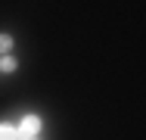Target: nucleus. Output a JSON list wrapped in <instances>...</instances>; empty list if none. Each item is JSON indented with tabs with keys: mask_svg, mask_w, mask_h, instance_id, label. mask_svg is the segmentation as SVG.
I'll return each instance as SVG.
<instances>
[{
	"mask_svg": "<svg viewBox=\"0 0 146 140\" xmlns=\"http://www.w3.org/2000/svg\"><path fill=\"white\" fill-rule=\"evenodd\" d=\"M16 131H19V137H40V131H44V118H40L37 112H25V115L16 121Z\"/></svg>",
	"mask_w": 146,
	"mask_h": 140,
	"instance_id": "f257e3e1",
	"label": "nucleus"
},
{
	"mask_svg": "<svg viewBox=\"0 0 146 140\" xmlns=\"http://www.w3.org/2000/svg\"><path fill=\"white\" fill-rule=\"evenodd\" d=\"M16 69H19V59H16L13 53H3V56H0V72H3V75H13Z\"/></svg>",
	"mask_w": 146,
	"mask_h": 140,
	"instance_id": "f03ea898",
	"label": "nucleus"
},
{
	"mask_svg": "<svg viewBox=\"0 0 146 140\" xmlns=\"http://www.w3.org/2000/svg\"><path fill=\"white\" fill-rule=\"evenodd\" d=\"M0 140H19L16 121H0Z\"/></svg>",
	"mask_w": 146,
	"mask_h": 140,
	"instance_id": "7ed1b4c3",
	"label": "nucleus"
},
{
	"mask_svg": "<svg viewBox=\"0 0 146 140\" xmlns=\"http://www.w3.org/2000/svg\"><path fill=\"white\" fill-rule=\"evenodd\" d=\"M19 140H40V137H19Z\"/></svg>",
	"mask_w": 146,
	"mask_h": 140,
	"instance_id": "39448f33",
	"label": "nucleus"
},
{
	"mask_svg": "<svg viewBox=\"0 0 146 140\" xmlns=\"http://www.w3.org/2000/svg\"><path fill=\"white\" fill-rule=\"evenodd\" d=\"M13 47H16V41H13V34H6V31H0V56H3V53H13Z\"/></svg>",
	"mask_w": 146,
	"mask_h": 140,
	"instance_id": "20e7f679",
	"label": "nucleus"
}]
</instances>
